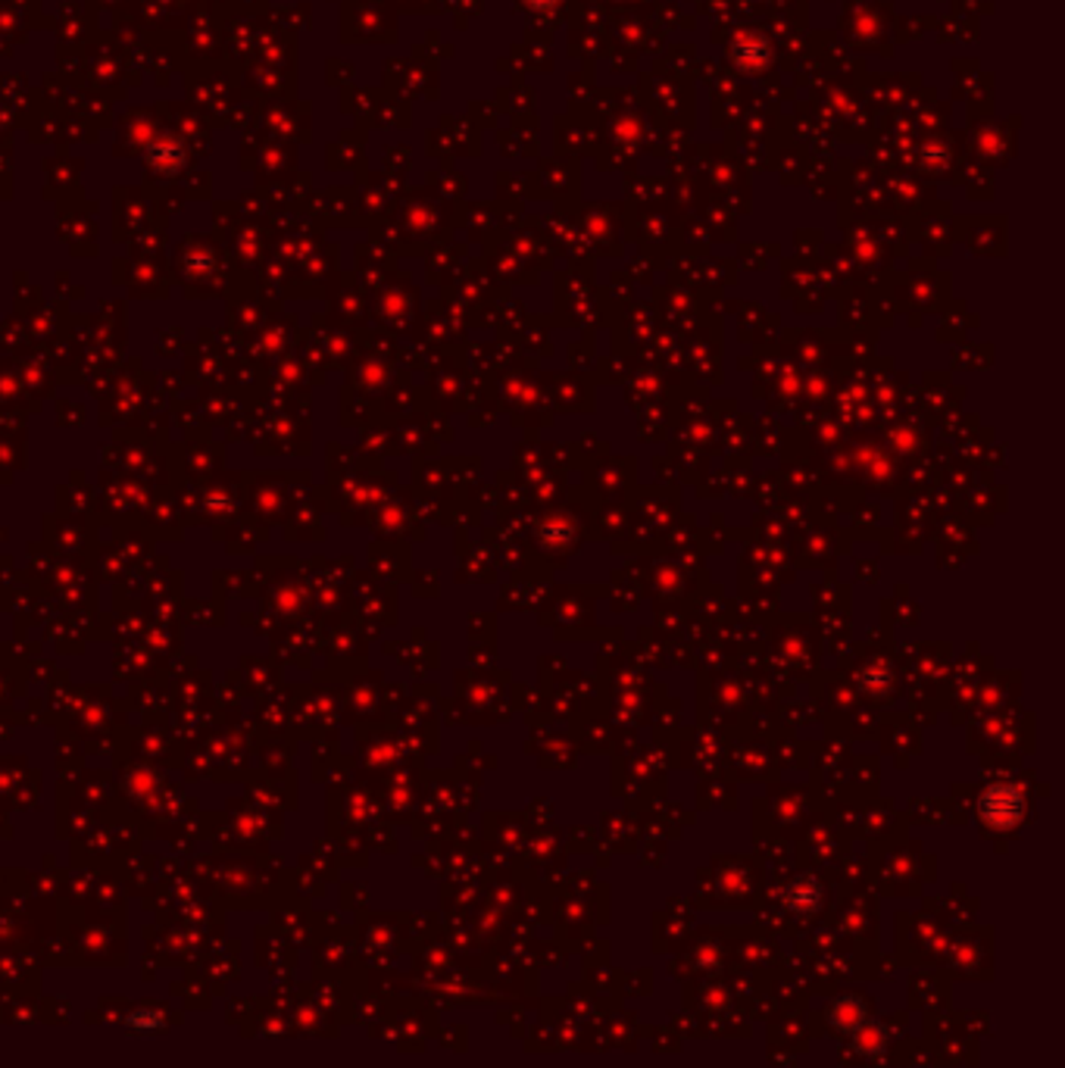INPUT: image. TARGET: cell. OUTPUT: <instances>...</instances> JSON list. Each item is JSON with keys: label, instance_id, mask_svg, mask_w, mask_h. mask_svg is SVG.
I'll use <instances>...</instances> for the list:
<instances>
[]
</instances>
